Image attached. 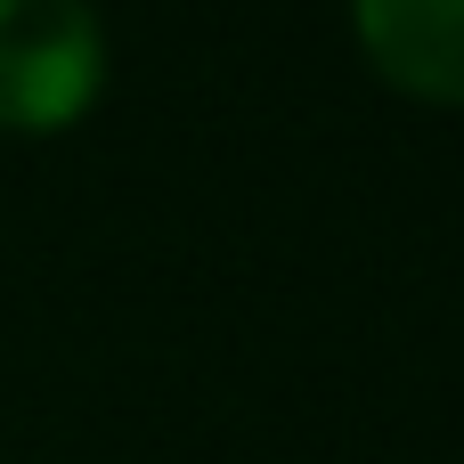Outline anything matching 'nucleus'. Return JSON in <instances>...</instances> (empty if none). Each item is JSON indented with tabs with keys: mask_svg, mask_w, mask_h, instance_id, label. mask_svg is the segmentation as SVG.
Listing matches in <instances>:
<instances>
[{
	"mask_svg": "<svg viewBox=\"0 0 464 464\" xmlns=\"http://www.w3.org/2000/svg\"><path fill=\"white\" fill-rule=\"evenodd\" d=\"M106 33L90 0H0V122L57 130L90 106Z\"/></svg>",
	"mask_w": 464,
	"mask_h": 464,
	"instance_id": "obj_1",
	"label": "nucleus"
},
{
	"mask_svg": "<svg viewBox=\"0 0 464 464\" xmlns=\"http://www.w3.org/2000/svg\"><path fill=\"white\" fill-rule=\"evenodd\" d=\"M359 41L416 98L464 106V0H359Z\"/></svg>",
	"mask_w": 464,
	"mask_h": 464,
	"instance_id": "obj_2",
	"label": "nucleus"
}]
</instances>
